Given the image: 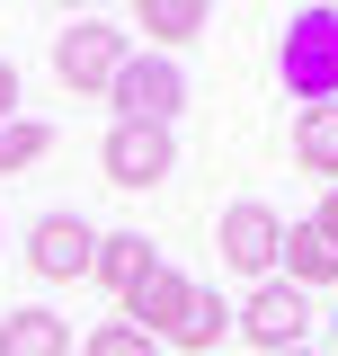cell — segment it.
I'll return each instance as SVG.
<instances>
[{
    "label": "cell",
    "instance_id": "cell-3",
    "mask_svg": "<svg viewBox=\"0 0 338 356\" xmlns=\"http://www.w3.org/2000/svg\"><path fill=\"white\" fill-rule=\"evenodd\" d=\"M214 250H223L232 276L267 285L276 259H285V214H276V205H258V196H241V205H223V222H214Z\"/></svg>",
    "mask_w": 338,
    "mask_h": 356
},
{
    "label": "cell",
    "instance_id": "cell-7",
    "mask_svg": "<svg viewBox=\"0 0 338 356\" xmlns=\"http://www.w3.org/2000/svg\"><path fill=\"white\" fill-rule=\"evenodd\" d=\"M89 259H98V222H89V214H36V222H27V267H36L45 285L89 276Z\"/></svg>",
    "mask_w": 338,
    "mask_h": 356
},
{
    "label": "cell",
    "instance_id": "cell-13",
    "mask_svg": "<svg viewBox=\"0 0 338 356\" xmlns=\"http://www.w3.org/2000/svg\"><path fill=\"white\" fill-rule=\"evenodd\" d=\"M294 161L321 187H338V107H294Z\"/></svg>",
    "mask_w": 338,
    "mask_h": 356
},
{
    "label": "cell",
    "instance_id": "cell-10",
    "mask_svg": "<svg viewBox=\"0 0 338 356\" xmlns=\"http://www.w3.org/2000/svg\"><path fill=\"white\" fill-rule=\"evenodd\" d=\"M0 356H72V321L45 303H18L0 321Z\"/></svg>",
    "mask_w": 338,
    "mask_h": 356
},
{
    "label": "cell",
    "instance_id": "cell-4",
    "mask_svg": "<svg viewBox=\"0 0 338 356\" xmlns=\"http://www.w3.org/2000/svg\"><path fill=\"white\" fill-rule=\"evenodd\" d=\"M232 330H241L258 356H294L303 339H312V294L285 285V276H267V285H250V303L232 312Z\"/></svg>",
    "mask_w": 338,
    "mask_h": 356
},
{
    "label": "cell",
    "instance_id": "cell-6",
    "mask_svg": "<svg viewBox=\"0 0 338 356\" xmlns=\"http://www.w3.org/2000/svg\"><path fill=\"white\" fill-rule=\"evenodd\" d=\"M98 170H107V187H161L169 170H178V143H169V125H107V143H98Z\"/></svg>",
    "mask_w": 338,
    "mask_h": 356
},
{
    "label": "cell",
    "instance_id": "cell-11",
    "mask_svg": "<svg viewBox=\"0 0 338 356\" xmlns=\"http://www.w3.org/2000/svg\"><path fill=\"white\" fill-rule=\"evenodd\" d=\"M285 285H338V250L321 222H285V259H276Z\"/></svg>",
    "mask_w": 338,
    "mask_h": 356
},
{
    "label": "cell",
    "instance_id": "cell-5",
    "mask_svg": "<svg viewBox=\"0 0 338 356\" xmlns=\"http://www.w3.org/2000/svg\"><path fill=\"white\" fill-rule=\"evenodd\" d=\"M107 107H116V125H169L187 107V72L169 54H134L116 72V89H107Z\"/></svg>",
    "mask_w": 338,
    "mask_h": 356
},
{
    "label": "cell",
    "instance_id": "cell-17",
    "mask_svg": "<svg viewBox=\"0 0 338 356\" xmlns=\"http://www.w3.org/2000/svg\"><path fill=\"white\" fill-rule=\"evenodd\" d=\"M0 125H18V63L0 54Z\"/></svg>",
    "mask_w": 338,
    "mask_h": 356
},
{
    "label": "cell",
    "instance_id": "cell-12",
    "mask_svg": "<svg viewBox=\"0 0 338 356\" xmlns=\"http://www.w3.org/2000/svg\"><path fill=\"white\" fill-rule=\"evenodd\" d=\"M232 339V303H223V285H196L187 294V321L169 330V348H187V356H214Z\"/></svg>",
    "mask_w": 338,
    "mask_h": 356
},
{
    "label": "cell",
    "instance_id": "cell-2",
    "mask_svg": "<svg viewBox=\"0 0 338 356\" xmlns=\"http://www.w3.org/2000/svg\"><path fill=\"white\" fill-rule=\"evenodd\" d=\"M125 63H134V44H125V27H116V18H72V27L54 36V81L81 89V98H89V89L107 98Z\"/></svg>",
    "mask_w": 338,
    "mask_h": 356
},
{
    "label": "cell",
    "instance_id": "cell-15",
    "mask_svg": "<svg viewBox=\"0 0 338 356\" xmlns=\"http://www.w3.org/2000/svg\"><path fill=\"white\" fill-rule=\"evenodd\" d=\"M45 152H54V125H36V116H18V125H0V178L36 170Z\"/></svg>",
    "mask_w": 338,
    "mask_h": 356
},
{
    "label": "cell",
    "instance_id": "cell-19",
    "mask_svg": "<svg viewBox=\"0 0 338 356\" xmlns=\"http://www.w3.org/2000/svg\"><path fill=\"white\" fill-rule=\"evenodd\" d=\"M294 356H312V348H294Z\"/></svg>",
    "mask_w": 338,
    "mask_h": 356
},
{
    "label": "cell",
    "instance_id": "cell-14",
    "mask_svg": "<svg viewBox=\"0 0 338 356\" xmlns=\"http://www.w3.org/2000/svg\"><path fill=\"white\" fill-rule=\"evenodd\" d=\"M134 27H143L152 44H187V36H205V27H214V9H205V0H143Z\"/></svg>",
    "mask_w": 338,
    "mask_h": 356
},
{
    "label": "cell",
    "instance_id": "cell-8",
    "mask_svg": "<svg viewBox=\"0 0 338 356\" xmlns=\"http://www.w3.org/2000/svg\"><path fill=\"white\" fill-rule=\"evenodd\" d=\"M187 294H196V276H178V267L161 259V267H152V276L125 294V321L143 330V339H161V348H169V330L187 321Z\"/></svg>",
    "mask_w": 338,
    "mask_h": 356
},
{
    "label": "cell",
    "instance_id": "cell-9",
    "mask_svg": "<svg viewBox=\"0 0 338 356\" xmlns=\"http://www.w3.org/2000/svg\"><path fill=\"white\" fill-rule=\"evenodd\" d=\"M152 267H161L152 232H98V259H89V276H98V285H107L116 303H125V294L143 285V276H152Z\"/></svg>",
    "mask_w": 338,
    "mask_h": 356
},
{
    "label": "cell",
    "instance_id": "cell-1",
    "mask_svg": "<svg viewBox=\"0 0 338 356\" xmlns=\"http://www.w3.org/2000/svg\"><path fill=\"white\" fill-rule=\"evenodd\" d=\"M276 72L303 107H338V9H294L276 36Z\"/></svg>",
    "mask_w": 338,
    "mask_h": 356
},
{
    "label": "cell",
    "instance_id": "cell-18",
    "mask_svg": "<svg viewBox=\"0 0 338 356\" xmlns=\"http://www.w3.org/2000/svg\"><path fill=\"white\" fill-rule=\"evenodd\" d=\"M312 222L330 232V250H338V187H321V214H312Z\"/></svg>",
    "mask_w": 338,
    "mask_h": 356
},
{
    "label": "cell",
    "instance_id": "cell-16",
    "mask_svg": "<svg viewBox=\"0 0 338 356\" xmlns=\"http://www.w3.org/2000/svg\"><path fill=\"white\" fill-rule=\"evenodd\" d=\"M81 356H161V339H143L134 321H98V330L81 339Z\"/></svg>",
    "mask_w": 338,
    "mask_h": 356
}]
</instances>
